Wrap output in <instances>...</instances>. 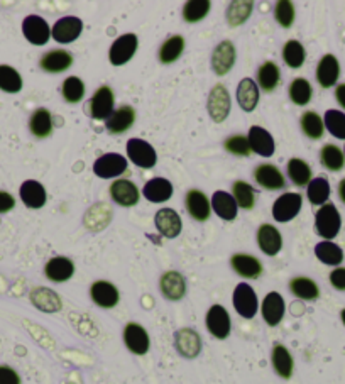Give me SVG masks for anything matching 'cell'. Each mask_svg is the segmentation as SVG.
Segmentation results:
<instances>
[{
    "label": "cell",
    "instance_id": "6da1fadb",
    "mask_svg": "<svg viewBox=\"0 0 345 384\" xmlns=\"http://www.w3.org/2000/svg\"><path fill=\"white\" fill-rule=\"evenodd\" d=\"M340 227H342V217H340L339 209L334 204H325L320 206V210L315 213V230L322 239L332 240L339 235Z\"/></svg>",
    "mask_w": 345,
    "mask_h": 384
},
{
    "label": "cell",
    "instance_id": "7a4b0ae2",
    "mask_svg": "<svg viewBox=\"0 0 345 384\" xmlns=\"http://www.w3.org/2000/svg\"><path fill=\"white\" fill-rule=\"evenodd\" d=\"M232 303L235 311L242 316V318H254L256 314L259 310V299L256 295L254 288L247 283H239L235 286L234 295H232Z\"/></svg>",
    "mask_w": 345,
    "mask_h": 384
},
{
    "label": "cell",
    "instance_id": "3957f363",
    "mask_svg": "<svg viewBox=\"0 0 345 384\" xmlns=\"http://www.w3.org/2000/svg\"><path fill=\"white\" fill-rule=\"evenodd\" d=\"M127 158L132 161L136 166L142 168V170H151V168L156 166L158 163V154H156V149L149 142L144 141V139L132 137L127 141Z\"/></svg>",
    "mask_w": 345,
    "mask_h": 384
},
{
    "label": "cell",
    "instance_id": "277c9868",
    "mask_svg": "<svg viewBox=\"0 0 345 384\" xmlns=\"http://www.w3.org/2000/svg\"><path fill=\"white\" fill-rule=\"evenodd\" d=\"M139 48V39L134 32L122 35L113 41L111 49H108V60L113 66H124L134 58Z\"/></svg>",
    "mask_w": 345,
    "mask_h": 384
},
{
    "label": "cell",
    "instance_id": "5b68a950",
    "mask_svg": "<svg viewBox=\"0 0 345 384\" xmlns=\"http://www.w3.org/2000/svg\"><path fill=\"white\" fill-rule=\"evenodd\" d=\"M230 107H232V102H230V95L229 90L218 83L210 90L208 94V102H207V109L210 113V119H212L215 124H222V122L227 120L230 113Z\"/></svg>",
    "mask_w": 345,
    "mask_h": 384
},
{
    "label": "cell",
    "instance_id": "8992f818",
    "mask_svg": "<svg viewBox=\"0 0 345 384\" xmlns=\"http://www.w3.org/2000/svg\"><path fill=\"white\" fill-rule=\"evenodd\" d=\"M127 159L119 153H107L94 163V173L102 180L119 178L127 171Z\"/></svg>",
    "mask_w": 345,
    "mask_h": 384
},
{
    "label": "cell",
    "instance_id": "52a82bcc",
    "mask_svg": "<svg viewBox=\"0 0 345 384\" xmlns=\"http://www.w3.org/2000/svg\"><path fill=\"white\" fill-rule=\"evenodd\" d=\"M113 105H115V95L112 88L107 85L100 87L88 102L90 117L95 120H108L113 113Z\"/></svg>",
    "mask_w": 345,
    "mask_h": 384
},
{
    "label": "cell",
    "instance_id": "ba28073f",
    "mask_svg": "<svg viewBox=\"0 0 345 384\" xmlns=\"http://www.w3.org/2000/svg\"><path fill=\"white\" fill-rule=\"evenodd\" d=\"M301 206L303 198L300 193H283L280 198H276L275 205H272V218L280 223L293 221L301 212Z\"/></svg>",
    "mask_w": 345,
    "mask_h": 384
},
{
    "label": "cell",
    "instance_id": "9c48e42d",
    "mask_svg": "<svg viewBox=\"0 0 345 384\" xmlns=\"http://www.w3.org/2000/svg\"><path fill=\"white\" fill-rule=\"evenodd\" d=\"M205 325H207V330L218 340H225L232 330L229 311L222 305L210 306L207 316H205Z\"/></svg>",
    "mask_w": 345,
    "mask_h": 384
},
{
    "label": "cell",
    "instance_id": "30bf717a",
    "mask_svg": "<svg viewBox=\"0 0 345 384\" xmlns=\"http://www.w3.org/2000/svg\"><path fill=\"white\" fill-rule=\"evenodd\" d=\"M83 31V20L75 16L58 19L51 27V37L60 44H70L77 41Z\"/></svg>",
    "mask_w": 345,
    "mask_h": 384
},
{
    "label": "cell",
    "instance_id": "8fae6325",
    "mask_svg": "<svg viewBox=\"0 0 345 384\" xmlns=\"http://www.w3.org/2000/svg\"><path fill=\"white\" fill-rule=\"evenodd\" d=\"M23 35L31 44L44 46L51 39V27L41 16H27L23 20Z\"/></svg>",
    "mask_w": 345,
    "mask_h": 384
},
{
    "label": "cell",
    "instance_id": "7c38bea8",
    "mask_svg": "<svg viewBox=\"0 0 345 384\" xmlns=\"http://www.w3.org/2000/svg\"><path fill=\"white\" fill-rule=\"evenodd\" d=\"M124 344L136 356H146L151 349L149 333L141 323L130 322L124 328Z\"/></svg>",
    "mask_w": 345,
    "mask_h": 384
},
{
    "label": "cell",
    "instance_id": "4fadbf2b",
    "mask_svg": "<svg viewBox=\"0 0 345 384\" xmlns=\"http://www.w3.org/2000/svg\"><path fill=\"white\" fill-rule=\"evenodd\" d=\"M90 298L96 306L111 310V308L117 306L120 302L119 288L111 281L99 280L90 286Z\"/></svg>",
    "mask_w": 345,
    "mask_h": 384
},
{
    "label": "cell",
    "instance_id": "5bb4252c",
    "mask_svg": "<svg viewBox=\"0 0 345 384\" xmlns=\"http://www.w3.org/2000/svg\"><path fill=\"white\" fill-rule=\"evenodd\" d=\"M237 51L232 41H222L212 53V70L217 77H224L234 68Z\"/></svg>",
    "mask_w": 345,
    "mask_h": 384
},
{
    "label": "cell",
    "instance_id": "9a60e30c",
    "mask_svg": "<svg viewBox=\"0 0 345 384\" xmlns=\"http://www.w3.org/2000/svg\"><path fill=\"white\" fill-rule=\"evenodd\" d=\"M201 337L193 328H180L175 333V347L184 359H195L201 352Z\"/></svg>",
    "mask_w": 345,
    "mask_h": 384
},
{
    "label": "cell",
    "instance_id": "2e32d148",
    "mask_svg": "<svg viewBox=\"0 0 345 384\" xmlns=\"http://www.w3.org/2000/svg\"><path fill=\"white\" fill-rule=\"evenodd\" d=\"M286 311V303L284 298L281 297V293L277 291H271L268 293L263 299V305H261V315H263V320L266 322L269 327H277L284 318Z\"/></svg>",
    "mask_w": 345,
    "mask_h": 384
},
{
    "label": "cell",
    "instance_id": "e0dca14e",
    "mask_svg": "<svg viewBox=\"0 0 345 384\" xmlns=\"http://www.w3.org/2000/svg\"><path fill=\"white\" fill-rule=\"evenodd\" d=\"M154 225L159 230V234L166 239H175L182 234L183 222L178 212L172 209H161L154 215Z\"/></svg>",
    "mask_w": 345,
    "mask_h": 384
},
{
    "label": "cell",
    "instance_id": "ac0fdd59",
    "mask_svg": "<svg viewBox=\"0 0 345 384\" xmlns=\"http://www.w3.org/2000/svg\"><path fill=\"white\" fill-rule=\"evenodd\" d=\"M256 239H258V246L261 251L269 257L277 256L281 249H283V235L271 223H263L258 229Z\"/></svg>",
    "mask_w": 345,
    "mask_h": 384
},
{
    "label": "cell",
    "instance_id": "d6986e66",
    "mask_svg": "<svg viewBox=\"0 0 345 384\" xmlns=\"http://www.w3.org/2000/svg\"><path fill=\"white\" fill-rule=\"evenodd\" d=\"M184 206H187L190 217L196 222H207L212 215V204H210L208 197L200 190H190L187 193Z\"/></svg>",
    "mask_w": 345,
    "mask_h": 384
},
{
    "label": "cell",
    "instance_id": "ffe728a7",
    "mask_svg": "<svg viewBox=\"0 0 345 384\" xmlns=\"http://www.w3.org/2000/svg\"><path fill=\"white\" fill-rule=\"evenodd\" d=\"M159 290L170 302H180L187 295V280L182 273L166 271L159 280Z\"/></svg>",
    "mask_w": 345,
    "mask_h": 384
},
{
    "label": "cell",
    "instance_id": "44dd1931",
    "mask_svg": "<svg viewBox=\"0 0 345 384\" xmlns=\"http://www.w3.org/2000/svg\"><path fill=\"white\" fill-rule=\"evenodd\" d=\"M254 180L259 187L264 190H269V192H276V190H281L286 187V180L283 173L277 166L271 163H263L259 164L254 170Z\"/></svg>",
    "mask_w": 345,
    "mask_h": 384
},
{
    "label": "cell",
    "instance_id": "7402d4cb",
    "mask_svg": "<svg viewBox=\"0 0 345 384\" xmlns=\"http://www.w3.org/2000/svg\"><path fill=\"white\" fill-rule=\"evenodd\" d=\"M108 193L117 205L125 206V209L137 205L139 198H141L137 187L129 180H115L108 188Z\"/></svg>",
    "mask_w": 345,
    "mask_h": 384
},
{
    "label": "cell",
    "instance_id": "603a6c76",
    "mask_svg": "<svg viewBox=\"0 0 345 384\" xmlns=\"http://www.w3.org/2000/svg\"><path fill=\"white\" fill-rule=\"evenodd\" d=\"M44 274L46 278L53 283L70 281L75 274V264L70 257L65 256L51 257L44 266Z\"/></svg>",
    "mask_w": 345,
    "mask_h": 384
},
{
    "label": "cell",
    "instance_id": "cb8c5ba5",
    "mask_svg": "<svg viewBox=\"0 0 345 384\" xmlns=\"http://www.w3.org/2000/svg\"><path fill=\"white\" fill-rule=\"evenodd\" d=\"M31 298V303L34 305L37 310L44 311V314H56L63 308V302L60 298V295L56 291L44 288V286H37L31 291L29 295Z\"/></svg>",
    "mask_w": 345,
    "mask_h": 384
},
{
    "label": "cell",
    "instance_id": "d4e9b609",
    "mask_svg": "<svg viewBox=\"0 0 345 384\" xmlns=\"http://www.w3.org/2000/svg\"><path fill=\"white\" fill-rule=\"evenodd\" d=\"M249 144L251 149L254 151L256 154L263 156V158H271L276 151V142L275 137L268 132L266 129L261 128V125H252L249 129Z\"/></svg>",
    "mask_w": 345,
    "mask_h": 384
},
{
    "label": "cell",
    "instance_id": "484cf974",
    "mask_svg": "<svg viewBox=\"0 0 345 384\" xmlns=\"http://www.w3.org/2000/svg\"><path fill=\"white\" fill-rule=\"evenodd\" d=\"M340 77V63L334 54H325L317 65V82L322 88H332L337 85Z\"/></svg>",
    "mask_w": 345,
    "mask_h": 384
},
{
    "label": "cell",
    "instance_id": "4316f807",
    "mask_svg": "<svg viewBox=\"0 0 345 384\" xmlns=\"http://www.w3.org/2000/svg\"><path fill=\"white\" fill-rule=\"evenodd\" d=\"M19 197L23 200V204L27 206V209H43L48 202V193L43 185L36 180H27L20 185Z\"/></svg>",
    "mask_w": 345,
    "mask_h": 384
},
{
    "label": "cell",
    "instance_id": "83f0119b",
    "mask_svg": "<svg viewBox=\"0 0 345 384\" xmlns=\"http://www.w3.org/2000/svg\"><path fill=\"white\" fill-rule=\"evenodd\" d=\"M230 266L239 276L246 278V280H258V278L263 274V264L258 257L251 256V254H234L230 257Z\"/></svg>",
    "mask_w": 345,
    "mask_h": 384
},
{
    "label": "cell",
    "instance_id": "f1b7e54d",
    "mask_svg": "<svg viewBox=\"0 0 345 384\" xmlns=\"http://www.w3.org/2000/svg\"><path fill=\"white\" fill-rule=\"evenodd\" d=\"M71 65H73V56H71V53L65 51V49H53V51H48L43 54V58H41L39 61L41 70L53 75L65 73Z\"/></svg>",
    "mask_w": 345,
    "mask_h": 384
},
{
    "label": "cell",
    "instance_id": "f546056e",
    "mask_svg": "<svg viewBox=\"0 0 345 384\" xmlns=\"http://www.w3.org/2000/svg\"><path fill=\"white\" fill-rule=\"evenodd\" d=\"M210 204H212L213 212H215L222 221L230 222L237 218V213H239L237 202H235V198L230 195V193L224 192V190H218V192L213 193Z\"/></svg>",
    "mask_w": 345,
    "mask_h": 384
},
{
    "label": "cell",
    "instance_id": "4dcf8cb0",
    "mask_svg": "<svg viewBox=\"0 0 345 384\" xmlns=\"http://www.w3.org/2000/svg\"><path fill=\"white\" fill-rule=\"evenodd\" d=\"M235 97H237V104L241 105V109L244 112L256 111V107H258V104H259L258 83H256L252 78L241 80V83L237 85Z\"/></svg>",
    "mask_w": 345,
    "mask_h": 384
},
{
    "label": "cell",
    "instance_id": "1f68e13d",
    "mask_svg": "<svg viewBox=\"0 0 345 384\" xmlns=\"http://www.w3.org/2000/svg\"><path fill=\"white\" fill-rule=\"evenodd\" d=\"M142 195L151 204H164L172 197V185L166 178H153L149 180L142 188Z\"/></svg>",
    "mask_w": 345,
    "mask_h": 384
},
{
    "label": "cell",
    "instance_id": "d6a6232c",
    "mask_svg": "<svg viewBox=\"0 0 345 384\" xmlns=\"http://www.w3.org/2000/svg\"><path fill=\"white\" fill-rule=\"evenodd\" d=\"M134 122H136V111L130 105H122L113 111L111 119L107 120V130L111 134H124L132 128Z\"/></svg>",
    "mask_w": 345,
    "mask_h": 384
},
{
    "label": "cell",
    "instance_id": "836d02e7",
    "mask_svg": "<svg viewBox=\"0 0 345 384\" xmlns=\"http://www.w3.org/2000/svg\"><path fill=\"white\" fill-rule=\"evenodd\" d=\"M258 87L266 94H272L281 85V70L275 61H266L258 70Z\"/></svg>",
    "mask_w": 345,
    "mask_h": 384
},
{
    "label": "cell",
    "instance_id": "e575fe53",
    "mask_svg": "<svg viewBox=\"0 0 345 384\" xmlns=\"http://www.w3.org/2000/svg\"><path fill=\"white\" fill-rule=\"evenodd\" d=\"M29 130L37 139H48L53 134V117L48 109L41 107L32 112L29 119Z\"/></svg>",
    "mask_w": 345,
    "mask_h": 384
},
{
    "label": "cell",
    "instance_id": "d590c367",
    "mask_svg": "<svg viewBox=\"0 0 345 384\" xmlns=\"http://www.w3.org/2000/svg\"><path fill=\"white\" fill-rule=\"evenodd\" d=\"M271 362L272 367H275L276 374L283 379H289L293 376L294 371V361L291 352L284 347L283 344H276L272 347L271 354Z\"/></svg>",
    "mask_w": 345,
    "mask_h": 384
},
{
    "label": "cell",
    "instance_id": "8d00e7d4",
    "mask_svg": "<svg viewBox=\"0 0 345 384\" xmlns=\"http://www.w3.org/2000/svg\"><path fill=\"white\" fill-rule=\"evenodd\" d=\"M184 37L180 35L170 36L166 41H164L161 48H159V61L163 65H172L182 58V54L184 51Z\"/></svg>",
    "mask_w": 345,
    "mask_h": 384
},
{
    "label": "cell",
    "instance_id": "74e56055",
    "mask_svg": "<svg viewBox=\"0 0 345 384\" xmlns=\"http://www.w3.org/2000/svg\"><path fill=\"white\" fill-rule=\"evenodd\" d=\"M254 2L251 0H234L227 6V23L230 27H237L246 24V20L251 18Z\"/></svg>",
    "mask_w": 345,
    "mask_h": 384
},
{
    "label": "cell",
    "instance_id": "f35d334b",
    "mask_svg": "<svg viewBox=\"0 0 345 384\" xmlns=\"http://www.w3.org/2000/svg\"><path fill=\"white\" fill-rule=\"evenodd\" d=\"M315 256L320 263L327 266H340L344 261V251L339 244L332 240H322L315 246Z\"/></svg>",
    "mask_w": 345,
    "mask_h": 384
},
{
    "label": "cell",
    "instance_id": "ab89813d",
    "mask_svg": "<svg viewBox=\"0 0 345 384\" xmlns=\"http://www.w3.org/2000/svg\"><path fill=\"white\" fill-rule=\"evenodd\" d=\"M289 290L296 298L305 299V302H315L320 297V288L318 285L313 280L305 276H298L293 278L289 281Z\"/></svg>",
    "mask_w": 345,
    "mask_h": 384
},
{
    "label": "cell",
    "instance_id": "60d3db41",
    "mask_svg": "<svg viewBox=\"0 0 345 384\" xmlns=\"http://www.w3.org/2000/svg\"><path fill=\"white\" fill-rule=\"evenodd\" d=\"M286 171H288V178L296 187H308L310 181L313 180L311 178V166L306 161H303L301 158L289 159Z\"/></svg>",
    "mask_w": 345,
    "mask_h": 384
},
{
    "label": "cell",
    "instance_id": "b9f144b4",
    "mask_svg": "<svg viewBox=\"0 0 345 384\" xmlns=\"http://www.w3.org/2000/svg\"><path fill=\"white\" fill-rule=\"evenodd\" d=\"M320 163L325 170L332 173H339L344 170L345 166V154L342 153L339 146L335 144H325L320 151Z\"/></svg>",
    "mask_w": 345,
    "mask_h": 384
},
{
    "label": "cell",
    "instance_id": "7bdbcfd3",
    "mask_svg": "<svg viewBox=\"0 0 345 384\" xmlns=\"http://www.w3.org/2000/svg\"><path fill=\"white\" fill-rule=\"evenodd\" d=\"M300 128L303 130V134H305L308 139H311V141H318V139H322L323 134H325V124H323V119L313 111L303 113L300 119Z\"/></svg>",
    "mask_w": 345,
    "mask_h": 384
},
{
    "label": "cell",
    "instance_id": "ee69618b",
    "mask_svg": "<svg viewBox=\"0 0 345 384\" xmlns=\"http://www.w3.org/2000/svg\"><path fill=\"white\" fill-rule=\"evenodd\" d=\"M289 100L298 107H305L310 104L311 97H313V88L311 83L305 78H294L288 87Z\"/></svg>",
    "mask_w": 345,
    "mask_h": 384
},
{
    "label": "cell",
    "instance_id": "f6af8a7d",
    "mask_svg": "<svg viewBox=\"0 0 345 384\" xmlns=\"http://www.w3.org/2000/svg\"><path fill=\"white\" fill-rule=\"evenodd\" d=\"M111 209H108L107 205L104 204H99V205H94L90 210H88L87 215H85V225L87 229L90 230H102L105 229V227L108 225V222H111Z\"/></svg>",
    "mask_w": 345,
    "mask_h": 384
},
{
    "label": "cell",
    "instance_id": "bcb514c9",
    "mask_svg": "<svg viewBox=\"0 0 345 384\" xmlns=\"http://www.w3.org/2000/svg\"><path fill=\"white\" fill-rule=\"evenodd\" d=\"M306 60V49L300 41L289 39L288 43L283 46V61L289 68L298 70L301 68L303 63Z\"/></svg>",
    "mask_w": 345,
    "mask_h": 384
},
{
    "label": "cell",
    "instance_id": "7dc6e473",
    "mask_svg": "<svg viewBox=\"0 0 345 384\" xmlns=\"http://www.w3.org/2000/svg\"><path fill=\"white\" fill-rule=\"evenodd\" d=\"M330 183H328L327 178H322V176H318V178H313L310 181L308 190H306V195H308V200L311 205H317V206H323L328 202V198H330Z\"/></svg>",
    "mask_w": 345,
    "mask_h": 384
},
{
    "label": "cell",
    "instance_id": "c3c4849f",
    "mask_svg": "<svg viewBox=\"0 0 345 384\" xmlns=\"http://www.w3.org/2000/svg\"><path fill=\"white\" fill-rule=\"evenodd\" d=\"M212 9V2L210 0H190L183 6V19L188 24H196L203 20Z\"/></svg>",
    "mask_w": 345,
    "mask_h": 384
},
{
    "label": "cell",
    "instance_id": "681fc988",
    "mask_svg": "<svg viewBox=\"0 0 345 384\" xmlns=\"http://www.w3.org/2000/svg\"><path fill=\"white\" fill-rule=\"evenodd\" d=\"M0 90L6 94H19L23 90V77L18 70L0 65Z\"/></svg>",
    "mask_w": 345,
    "mask_h": 384
},
{
    "label": "cell",
    "instance_id": "f907efd6",
    "mask_svg": "<svg viewBox=\"0 0 345 384\" xmlns=\"http://www.w3.org/2000/svg\"><path fill=\"white\" fill-rule=\"evenodd\" d=\"M232 197L242 210H252L256 206V192L247 181H235L232 185Z\"/></svg>",
    "mask_w": 345,
    "mask_h": 384
},
{
    "label": "cell",
    "instance_id": "816d5d0a",
    "mask_svg": "<svg viewBox=\"0 0 345 384\" xmlns=\"http://www.w3.org/2000/svg\"><path fill=\"white\" fill-rule=\"evenodd\" d=\"M61 94L66 104H80L83 100V97H85V83L78 77H68L63 82Z\"/></svg>",
    "mask_w": 345,
    "mask_h": 384
},
{
    "label": "cell",
    "instance_id": "f5cc1de1",
    "mask_svg": "<svg viewBox=\"0 0 345 384\" xmlns=\"http://www.w3.org/2000/svg\"><path fill=\"white\" fill-rule=\"evenodd\" d=\"M323 124L332 136L345 141V113L342 111H335V109L327 111L323 116Z\"/></svg>",
    "mask_w": 345,
    "mask_h": 384
},
{
    "label": "cell",
    "instance_id": "db71d44e",
    "mask_svg": "<svg viewBox=\"0 0 345 384\" xmlns=\"http://www.w3.org/2000/svg\"><path fill=\"white\" fill-rule=\"evenodd\" d=\"M275 19L281 27L289 29L294 24L296 19V9H294V4L289 0H280L276 2L275 7Z\"/></svg>",
    "mask_w": 345,
    "mask_h": 384
},
{
    "label": "cell",
    "instance_id": "11a10c76",
    "mask_svg": "<svg viewBox=\"0 0 345 384\" xmlns=\"http://www.w3.org/2000/svg\"><path fill=\"white\" fill-rule=\"evenodd\" d=\"M224 147L227 153L237 156V158H247V156L252 153L249 139L242 136V134H234V136L227 137L224 142Z\"/></svg>",
    "mask_w": 345,
    "mask_h": 384
},
{
    "label": "cell",
    "instance_id": "9f6ffc18",
    "mask_svg": "<svg viewBox=\"0 0 345 384\" xmlns=\"http://www.w3.org/2000/svg\"><path fill=\"white\" fill-rule=\"evenodd\" d=\"M0 384H20V376L9 366H0Z\"/></svg>",
    "mask_w": 345,
    "mask_h": 384
},
{
    "label": "cell",
    "instance_id": "6f0895ef",
    "mask_svg": "<svg viewBox=\"0 0 345 384\" xmlns=\"http://www.w3.org/2000/svg\"><path fill=\"white\" fill-rule=\"evenodd\" d=\"M328 280L335 290L345 291V268H335L328 276Z\"/></svg>",
    "mask_w": 345,
    "mask_h": 384
},
{
    "label": "cell",
    "instance_id": "680465c9",
    "mask_svg": "<svg viewBox=\"0 0 345 384\" xmlns=\"http://www.w3.org/2000/svg\"><path fill=\"white\" fill-rule=\"evenodd\" d=\"M14 206H15V198L12 197L11 193L2 192V190H0V213L11 212Z\"/></svg>",
    "mask_w": 345,
    "mask_h": 384
},
{
    "label": "cell",
    "instance_id": "91938a15",
    "mask_svg": "<svg viewBox=\"0 0 345 384\" xmlns=\"http://www.w3.org/2000/svg\"><path fill=\"white\" fill-rule=\"evenodd\" d=\"M335 99H337V102H339L340 107H342L345 111V83H342V85H337Z\"/></svg>",
    "mask_w": 345,
    "mask_h": 384
},
{
    "label": "cell",
    "instance_id": "94428289",
    "mask_svg": "<svg viewBox=\"0 0 345 384\" xmlns=\"http://www.w3.org/2000/svg\"><path fill=\"white\" fill-rule=\"evenodd\" d=\"M339 198L342 200V204L345 205V178L339 183Z\"/></svg>",
    "mask_w": 345,
    "mask_h": 384
},
{
    "label": "cell",
    "instance_id": "6125c7cd",
    "mask_svg": "<svg viewBox=\"0 0 345 384\" xmlns=\"http://www.w3.org/2000/svg\"><path fill=\"white\" fill-rule=\"evenodd\" d=\"M340 318H342V323L345 325V308H344L342 311H340Z\"/></svg>",
    "mask_w": 345,
    "mask_h": 384
},
{
    "label": "cell",
    "instance_id": "be15d7a7",
    "mask_svg": "<svg viewBox=\"0 0 345 384\" xmlns=\"http://www.w3.org/2000/svg\"><path fill=\"white\" fill-rule=\"evenodd\" d=\"M344 154H345V151H344Z\"/></svg>",
    "mask_w": 345,
    "mask_h": 384
}]
</instances>
